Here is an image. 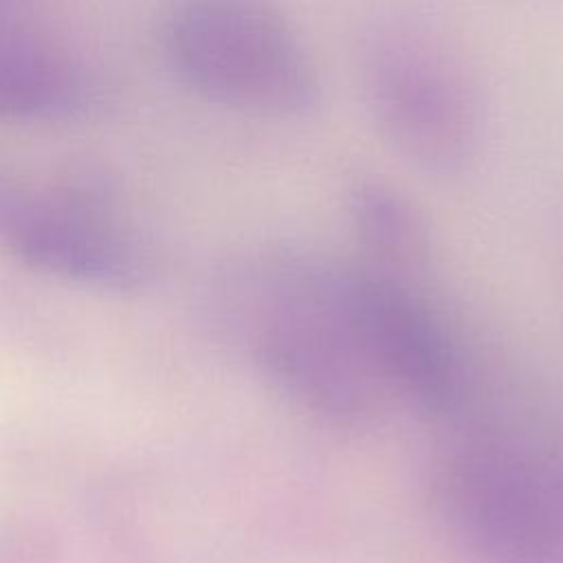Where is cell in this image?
I'll return each mask as SVG.
<instances>
[{
  "label": "cell",
  "instance_id": "obj_3",
  "mask_svg": "<svg viewBox=\"0 0 563 563\" xmlns=\"http://www.w3.org/2000/svg\"><path fill=\"white\" fill-rule=\"evenodd\" d=\"M424 493L473 563H563V460L554 446L468 433L431 457Z\"/></svg>",
  "mask_w": 563,
  "mask_h": 563
},
{
  "label": "cell",
  "instance_id": "obj_8",
  "mask_svg": "<svg viewBox=\"0 0 563 563\" xmlns=\"http://www.w3.org/2000/svg\"><path fill=\"white\" fill-rule=\"evenodd\" d=\"M70 66L26 42H0V117H42L70 106Z\"/></svg>",
  "mask_w": 563,
  "mask_h": 563
},
{
  "label": "cell",
  "instance_id": "obj_2",
  "mask_svg": "<svg viewBox=\"0 0 563 563\" xmlns=\"http://www.w3.org/2000/svg\"><path fill=\"white\" fill-rule=\"evenodd\" d=\"M365 106L385 143L435 178L466 174L484 143V103L457 46L429 15L380 7L358 35Z\"/></svg>",
  "mask_w": 563,
  "mask_h": 563
},
{
  "label": "cell",
  "instance_id": "obj_1",
  "mask_svg": "<svg viewBox=\"0 0 563 563\" xmlns=\"http://www.w3.org/2000/svg\"><path fill=\"white\" fill-rule=\"evenodd\" d=\"M229 341L306 413L336 429L367 427L389 394L347 303V266L295 249L235 264L218 288Z\"/></svg>",
  "mask_w": 563,
  "mask_h": 563
},
{
  "label": "cell",
  "instance_id": "obj_7",
  "mask_svg": "<svg viewBox=\"0 0 563 563\" xmlns=\"http://www.w3.org/2000/svg\"><path fill=\"white\" fill-rule=\"evenodd\" d=\"M345 211L365 268L400 282L427 273L433 255L431 229L400 187L378 176H361L347 187Z\"/></svg>",
  "mask_w": 563,
  "mask_h": 563
},
{
  "label": "cell",
  "instance_id": "obj_4",
  "mask_svg": "<svg viewBox=\"0 0 563 563\" xmlns=\"http://www.w3.org/2000/svg\"><path fill=\"white\" fill-rule=\"evenodd\" d=\"M165 48L176 75L220 106L279 121L321 106L319 68L273 0H176Z\"/></svg>",
  "mask_w": 563,
  "mask_h": 563
},
{
  "label": "cell",
  "instance_id": "obj_6",
  "mask_svg": "<svg viewBox=\"0 0 563 563\" xmlns=\"http://www.w3.org/2000/svg\"><path fill=\"white\" fill-rule=\"evenodd\" d=\"M0 244L37 268L90 284L128 286L139 273L132 244L97 202L2 176Z\"/></svg>",
  "mask_w": 563,
  "mask_h": 563
},
{
  "label": "cell",
  "instance_id": "obj_5",
  "mask_svg": "<svg viewBox=\"0 0 563 563\" xmlns=\"http://www.w3.org/2000/svg\"><path fill=\"white\" fill-rule=\"evenodd\" d=\"M347 303L358 339L387 391L444 418L464 402V372L435 314L409 282L347 266Z\"/></svg>",
  "mask_w": 563,
  "mask_h": 563
}]
</instances>
